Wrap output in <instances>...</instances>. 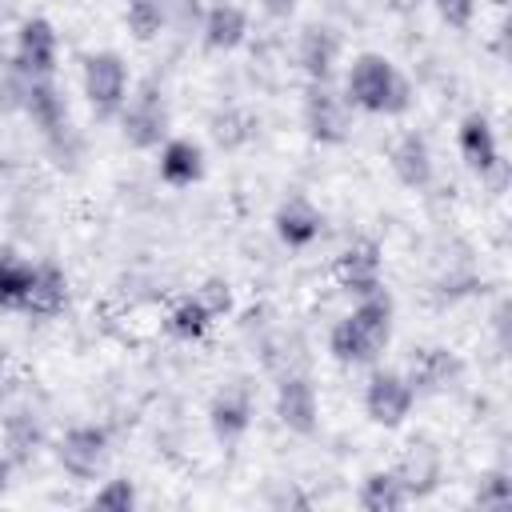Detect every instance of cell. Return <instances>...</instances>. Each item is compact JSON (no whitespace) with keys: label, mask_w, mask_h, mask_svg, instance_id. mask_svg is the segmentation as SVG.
Masks as SVG:
<instances>
[{"label":"cell","mask_w":512,"mask_h":512,"mask_svg":"<svg viewBox=\"0 0 512 512\" xmlns=\"http://www.w3.org/2000/svg\"><path fill=\"white\" fill-rule=\"evenodd\" d=\"M432 4H436V16L452 32H468L476 20V8H480V0H432Z\"/></svg>","instance_id":"31"},{"label":"cell","mask_w":512,"mask_h":512,"mask_svg":"<svg viewBox=\"0 0 512 512\" xmlns=\"http://www.w3.org/2000/svg\"><path fill=\"white\" fill-rule=\"evenodd\" d=\"M396 480L404 484L408 500H424L440 488V476H444V460H440V448L428 444V440H412L404 448V456L396 460Z\"/></svg>","instance_id":"14"},{"label":"cell","mask_w":512,"mask_h":512,"mask_svg":"<svg viewBox=\"0 0 512 512\" xmlns=\"http://www.w3.org/2000/svg\"><path fill=\"white\" fill-rule=\"evenodd\" d=\"M344 100L360 112H372V116H400L412 108V84L404 80V72L388 56L360 52L348 68Z\"/></svg>","instance_id":"2"},{"label":"cell","mask_w":512,"mask_h":512,"mask_svg":"<svg viewBox=\"0 0 512 512\" xmlns=\"http://www.w3.org/2000/svg\"><path fill=\"white\" fill-rule=\"evenodd\" d=\"M32 272H36V264H28L24 256L0 252V308L20 312V304L28 296V284H32Z\"/></svg>","instance_id":"25"},{"label":"cell","mask_w":512,"mask_h":512,"mask_svg":"<svg viewBox=\"0 0 512 512\" xmlns=\"http://www.w3.org/2000/svg\"><path fill=\"white\" fill-rule=\"evenodd\" d=\"M164 4V16H168V24H176V28H196L200 24V0H160Z\"/></svg>","instance_id":"32"},{"label":"cell","mask_w":512,"mask_h":512,"mask_svg":"<svg viewBox=\"0 0 512 512\" xmlns=\"http://www.w3.org/2000/svg\"><path fill=\"white\" fill-rule=\"evenodd\" d=\"M260 4H264V12L276 16V20H284V16L296 12V0H260Z\"/></svg>","instance_id":"33"},{"label":"cell","mask_w":512,"mask_h":512,"mask_svg":"<svg viewBox=\"0 0 512 512\" xmlns=\"http://www.w3.org/2000/svg\"><path fill=\"white\" fill-rule=\"evenodd\" d=\"M4 64H8V56H4V48H0V72H4Z\"/></svg>","instance_id":"35"},{"label":"cell","mask_w":512,"mask_h":512,"mask_svg":"<svg viewBox=\"0 0 512 512\" xmlns=\"http://www.w3.org/2000/svg\"><path fill=\"white\" fill-rule=\"evenodd\" d=\"M332 276H336V284H340L344 292H352V296H368V292L384 288V284H380V280H384L380 244H376V240H356V244H348V248L336 256Z\"/></svg>","instance_id":"10"},{"label":"cell","mask_w":512,"mask_h":512,"mask_svg":"<svg viewBox=\"0 0 512 512\" xmlns=\"http://www.w3.org/2000/svg\"><path fill=\"white\" fill-rule=\"evenodd\" d=\"M8 480H12V460L0 452V496L8 492Z\"/></svg>","instance_id":"34"},{"label":"cell","mask_w":512,"mask_h":512,"mask_svg":"<svg viewBox=\"0 0 512 512\" xmlns=\"http://www.w3.org/2000/svg\"><path fill=\"white\" fill-rule=\"evenodd\" d=\"M208 424H212V436H216L224 448L240 444V436H244L248 424H252V388H248L244 380L224 384V388L212 396V404H208Z\"/></svg>","instance_id":"12"},{"label":"cell","mask_w":512,"mask_h":512,"mask_svg":"<svg viewBox=\"0 0 512 512\" xmlns=\"http://www.w3.org/2000/svg\"><path fill=\"white\" fill-rule=\"evenodd\" d=\"M512 500V480H508V472H484L480 476V484H476V504L480 508H504Z\"/></svg>","instance_id":"29"},{"label":"cell","mask_w":512,"mask_h":512,"mask_svg":"<svg viewBox=\"0 0 512 512\" xmlns=\"http://www.w3.org/2000/svg\"><path fill=\"white\" fill-rule=\"evenodd\" d=\"M124 28H128V36L140 40V44L156 40V36L168 28L164 4H160V0H128V8H124Z\"/></svg>","instance_id":"27"},{"label":"cell","mask_w":512,"mask_h":512,"mask_svg":"<svg viewBox=\"0 0 512 512\" xmlns=\"http://www.w3.org/2000/svg\"><path fill=\"white\" fill-rule=\"evenodd\" d=\"M20 112L44 132V140H52L56 132L68 128V104H64V92L56 88L52 76H28V88H24V100H20Z\"/></svg>","instance_id":"16"},{"label":"cell","mask_w":512,"mask_h":512,"mask_svg":"<svg viewBox=\"0 0 512 512\" xmlns=\"http://www.w3.org/2000/svg\"><path fill=\"white\" fill-rule=\"evenodd\" d=\"M200 40H204L208 52H232V48H240L248 40V12L240 4H228V0L204 8V16H200Z\"/></svg>","instance_id":"19"},{"label":"cell","mask_w":512,"mask_h":512,"mask_svg":"<svg viewBox=\"0 0 512 512\" xmlns=\"http://www.w3.org/2000/svg\"><path fill=\"white\" fill-rule=\"evenodd\" d=\"M56 56H60V36L52 28V20L44 16H28L16 32V48H12V64L28 76H52L56 72Z\"/></svg>","instance_id":"9"},{"label":"cell","mask_w":512,"mask_h":512,"mask_svg":"<svg viewBox=\"0 0 512 512\" xmlns=\"http://www.w3.org/2000/svg\"><path fill=\"white\" fill-rule=\"evenodd\" d=\"M356 504H360L364 512H396V508H404V504H412V500H408V492H404V484L396 480L392 468H376V472H368V476L360 480Z\"/></svg>","instance_id":"24"},{"label":"cell","mask_w":512,"mask_h":512,"mask_svg":"<svg viewBox=\"0 0 512 512\" xmlns=\"http://www.w3.org/2000/svg\"><path fill=\"white\" fill-rule=\"evenodd\" d=\"M392 316H396V304L384 288L368 292V296H356V308L348 316H340L328 332V352L336 364H376L380 352L388 348L392 340Z\"/></svg>","instance_id":"1"},{"label":"cell","mask_w":512,"mask_h":512,"mask_svg":"<svg viewBox=\"0 0 512 512\" xmlns=\"http://www.w3.org/2000/svg\"><path fill=\"white\" fill-rule=\"evenodd\" d=\"M456 148H460V160L476 172V176H492L504 168L500 160V140H496V128L484 112H468L456 128Z\"/></svg>","instance_id":"13"},{"label":"cell","mask_w":512,"mask_h":512,"mask_svg":"<svg viewBox=\"0 0 512 512\" xmlns=\"http://www.w3.org/2000/svg\"><path fill=\"white\" fill-rule=\"evenodd\" d=\"M120 136L124 144L148 152L168 140V100L156 80H144L120 108Z\"/></svg>","instance_id":"4"},{"label":"cell","mask_w":512,"mask_h":512,"mask_svg":"<svg viewBox=\"0 0 512 512\" xmlns=\"http://www.w3.org/2000/svg\"><path fill=\"white\" fill-rule=\"evenodd\" d=\"M300 116H304V132L316 144H344L352 136V104L332 84H308Z\"/></svg>","instance_id":"5"},{"label":"cell","mask_w":512,"mask_h":512,"mask_svg":"<svg viewBox=\"0 0 512 512\" xmlns=\"http://www.w3.org/2000/svg\"><path fill=\"white\" fill-rule=\"evenodd\" d=\"M136 484L128 476H116V480H104L92 496V508H104V512H132L136 508Z\"/></svg>","instance_id":"28"},{"label":"cell","mask_w":512,"mask_h":512,"mask_svg":"<svg viewBox=\"0 0 512 512\" xmlns=\"http://www.w3.org/2000/svg\"><path fill=\"white\" fill-rule=\"evenodd\" d=\"M212 328V312L196 300V296H184V300H176L172 308H168V332L176 336V340H200L204 332Z\"/></svg>","instance_id":"26"},{"label":"cell","mask_w":512,"mask_h":512,"mask_svg":"<svg viewBox=\"0 0 512 512\" xmlns=\"http://www.w3.org/2000/svg\"><path fill=\"white\" fill-rule=\"evenodd\" d=\"M160 180L168 188H192L204 176V148L188 136H168L160 144Z\"/></svg>","instance_id":"20"},{"label":"cell","mask_w":512,"mask_h":512,"mask_svg":"<svg viewBox=\"0 0 512 512\" xmlns=\"http://www.w3.org/2000/svg\"><path fill=\"white\" fill-rule=\"evenodd\" d=\"M64 304H68V276H64L56 264H36L20 312H28V316H36V320H52V316L64 312Z\"/></svg>","instance_id":"21"},{"label":"cell","mask_w":512,"mask_h":512,"mask_svg":"<svg viewBox=\"0 0 512 512\" xmlns=\"http://www.w3.org/2000/svg\"><path fill=\"white\" fill-rule=\"evenodd\" d=\"M388 164L396 172V180L412 192H424L436 180V160H432V144L420 132H404L396 136V144L388 148Z\"/></svg>","instance_id":"17"},{"label":"cell","mask_w":512,"mask_h":512,"mask_svg":"<svg viewBox=\"0 0 512 512\" xmlns=\"http://www.w3.org/2000/svg\"><path fill=\"white\" fill-rule=\"evenodd\" d=\"M296 64L312 84H332L340 64V36L328 24H308L296 40Z\"/></svg>","instance_id":"15"},{"label":"cell","mask_w":512,"mask_h":512,"mask_svg":"<svg viewBox=\"0 0 512 512\" xmlns=\"http://www.w3.org/2000/svg\"><path fill=\"white\" fill-rule=\"evenodd\" d=\"M196 300H200V304L212 312V320H216V316L232 312V284L220 280V276H208V280L196 288Z\"/></svg>","instance_id":"30"},{"label":"cell","mask_w":512,"mask_h":512,"mask_svg":"<svg viewBox=\"0 0 512 512\" xmlns=\"http://www.w3.org/2000/svg\"><path fill=\"white\" fill-rule=\"evenodd\" d=\"M56 464L72 480H96L108 464V432L100 424H76L56 440Z\"/></svg>","instance_id":"7"},{"label":"cell","mask_w":512,"mask_h":512,"mask_svg":"<svg viewBox=\"0 0 512 512\" xmlns=\"http://www.w3.org/2000/svg\"><path fill=\"white\" fill-rule=\"evenodd\" d=\"M208 132H212V140H216L224 152H236V148H244V144L256 140V132H260V116H252L248 108L228 104V108L212 112Z\"/></svg>","instance_id":"23"},{"label":"cell","mask_w":512,"mask_h":512,"mask_svg":"<svg viewBox=\"0 0 512 512\" xmlns=\"http://www.w3.org/2000/svg\"><path fill=\"white\" fill-rule=\"evenodd\" d=\"M412 404H416V392L408 384L404 372L396 368H376L368 376V388H364V412L372 424L380 428H400L408 416H412Z\"/></svg>","instance_id":"6"},{"label":"cell","mask_w":512,"mask_h":512,"mask_svg":"<svg viewBox=\"0 0 512 512\" xmlns=\"http://www.w3.org/2000/svg\"><path fill=\"white\" fill-rule=\"evenodd\" d=\"M408 384H412V392L420 396H436V392H448L452 384H460V376H464V360L452 352V348H444V344H428V348H416L412 352V364H408Z\"/></svg>","instance_id":"11"},{"label":"cell","mask_w":512,"mask_h":512,"mask_svg":"<svg viewBox=\"0 0 512 512\" xmlns=\"http://www.w3.org/2000/svg\"><path fill=\"white\" fill-rule=\"evenodd\" d=\"M272 228H276V236H280V244H288V248H308V244H316V236L324 232V216H320V208L308 200V196H288V200H280V208H276V216H272Z\"/></svg>","instance_id":"18"},{"label":"cell","mask_w":512,"mask_h":512,"mask_svg":"<svg viewBox=\"0 0 512 512\" xmlns=\"http://www.w3.org/2000/svg\"><path fill=\"white\" fill-rule=\"evenodd\" d=\"M80 84H84V96H88L92 112L100 120H108V116H120V108L128 100V88H132V76H128V64H124L120 52L100 48V52H88L84 56Z\"/></svg>","instance_id":"3"},{"label":"cell","mask_w":512,"mask_h":512,"mask_svg":"<svg viewBox=\"0 0 512 512\" xmlns=\"http://www.w3.org/2000/svg\"><path fill=\"white\" fill-rule=\"evenodd\" d=\"M276 420L296 432V436H312L320 428V400H316V384L304 372H288L276 384Z\"/></svg>","instance_id":"8"},{"label":"cell","mask_w":512,"mask_h":512,"mask_svg":"<svg viewBox=\"0 0 512 512\" xmlns=\"http://www.w3.org/2000/svg\"><path fill=\"white\" fill-rule=\"evenodd\" d=\"M0 440H4V456L12 460V468L20 464H32L44 448V424L36 412H12L4 416V428H0Z\"/></svg>","instance_id":"22"}]
</instances>
